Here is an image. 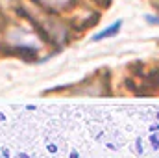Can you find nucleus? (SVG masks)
<instances>
[{
	"instance_id": "f257e3e1",
	"label": "nucleus",
	"mask_w": 159,
	"mask_h": 158,
	"mask_svg": "<svg viewBox=\"0 0 159 158\" xmlns=\"http://www.w3.org/2000/svg\"><path fill=\"white\" fill-rule=\"evenodd\" d=\"M120 26H122V21H115L109 28H106V30H102L100 34H96L94 37H93V41H102V39H106V37H113V36H117L119 34V30H120Z\"/></svg>"
},
{
	"instance_id": "f03ea898",
	"label": "nucleus",
	"mask_w": 159,
	"mask_h": 158,
	"mask_svg": "<svg viewBox=\"0 0 159 158\" xmlns=\"http://www.w3.org/2000/svg\"><path fill=\"white\" fill-rule=\"evenodd\" d=\"M46 2H48V6H52V7H63V6L67 7V6L72 4L74 0H46Z\"/></svg>"
},
{
	"instance_id": "7ed1b4c3",
	"label": "nucleus",
	"mask_w": 159,
	"mask_h": 158,
	"mask_svg": "<svg viewBox=\"0 0 159 158\" xmlns=\"http://www.w3.org/2000/svg\"><path fill=\"white\" fill-rule=\"evenodd\" d=\"M150 143H152V147H154V149H159V136L152 134V136H150Z\"/></svg>"
},
{
	"instance_id": "20e7f679",
	"label": "nucleus",
	"mask_w": 159,
	"mask_h": 158,
	"mask_svg": "<svg viewBox=\"0 0 159 158\" xmlns=\"http://www.w3.org/2000/svg\"><path fill=\"white\" fill-rule=\"evenodd\" d=\"M146 22H152V24H159V17H154V15H146Z\"/></svg>"
},
{
	"instance_id": "39448f33",
	"label": "nucleus",
	"mask_w": 159,
	"mask_h": 158,
	"mask_svg": "<svg viewBox=\"0 0 159 158\" xmlns=\"http://www.w3.org/2000/svg\"><path fill=\"white\" fill-rule=\"evenodd\" d=\"M126 86H128V87H129V89H133V84H131V80H126ZM135 93H137V95H143V93H141V91H139V89H137V91H135Z\"/></svg>"
},
{
	"instance_id": "423d86ee",
	"label": "nucleus",
	"mask_w": 159,
	"mask_h": 158,
	"mask_svg": "<svg viewBox=\"0 0 159 158\" xmlns=\"http://www.w3.org/2000/svg\"><path fill=\"white\" fill-rule=\"evenodd\" d=\"M2 158H9V151L6 147H2Z\"/></svg>"
},
{
	"instance_id": "0eeeda50",
	"label": "nucleus",
	"mask_w": 159,
	"mask_h": 158,
	"mask_svg": "<svg viewBox=\"0 0 159 158\" xmlns=\"http://www.w3.org/2000/svg\"><path fill=\"white\" fill-rule=\"evenodd\" d=\"M48 151H50V153H56V151H57V147H56V145H50V143H48Z\"/></svg>"
},
{
	"instance_id": "6e6552de",
	"label": "nucleus",
	"mask_w": 159,
	"mask_h": 158,
	"mask_svg": "<svg viewBox=\"0 0 159 158\" xmlns=\"http://www.w3.org/2000/svg\"><path fill=\"white\" fill-rule=\"evenodd\" d=\"M150 130H152V132H157V130H159V125H157V123H156V125H152V126H150Z\"/></svg>"
},
{
	"instance_id": "1a4fd4ad",
	"label": "nucleus",
	"mask_w": 159,
	"mask_h": 158,
	"mask_svg": "<svg viewBox=\"0 0 159 158\" xmlns=\"http://www.w3.org/2000/svg\"><path fill=\"white\" fill-rule=\"evenodd\" d=\"M137 151L143 153V145H141V140H137Z\"/></svg>"
},
{
	"instance_id": "9d476101",
	"label": "nucleus",
	"mask_w": 159,
	"mask_h": 158,
	"mask_svg": "<svg viewBox=\"0 0 159 158\" xmlns=\"http://www.w3.org/2000/svg\"><path fill=\"white\" fill-rule=\"evenodd\" d=\"M19 158H30L26 153H19Z\"/></svg>"
},
{
	"instance_id": "9b49d317",
	"label": "nucleus",
	"mask_w": 159,
	"mask_h": 158,
	"mask_svg": "<svg viewBox=\"0 0 159 158\" xmlns=\"http://www.w3.org/2000/svg\"><path fill=\"white\" fill-rule=\"evenodd\" d=\"M70 158H78V153H76V151H72V153H70Z\"/></svg>"
},
{
	"instance_id": "f8f14e48",
	"label": "nucleus",
	"mask_w": 159,
	"mask_h": 158,
	"mask_svg": "<svg viewBox=\"0 0 159 158\" xmlns=\"http://www.w3.org/2000/svg\"><path fill=\"white\" fill-rule=\"evenodd\" d=\"M0 121H6V116H4L2 112H0Z\"/></svg>"
},
{
	"instance_id": "ddd939ff",
	"label": "nucleus",
	"mask_w": 159,
	"mask_h": 158,
	"mask_svg": "<svg viewBox=\"0 0 159 158\" xmlns=\"http://www.w3.org/2000/svg\"><path fill=\"white\" fill-rule=\"evenodd\" d=\"M157 121H159V114H157Z\"/></svg>"
}]
</instances>
